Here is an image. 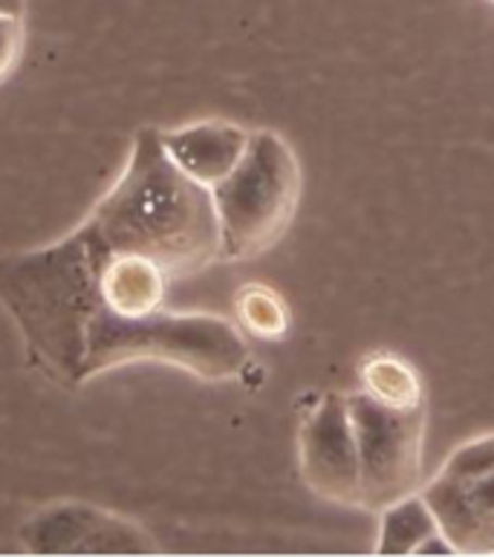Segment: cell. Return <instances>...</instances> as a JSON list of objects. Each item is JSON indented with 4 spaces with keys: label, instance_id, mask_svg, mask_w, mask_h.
I'll use <instances>...</instances> for the list:
<instances>
[{
    "label": "cell",
    "instance_id": "obj_1",
    "mask_svg": "<svg viewBox=\"0 0 494 557\" xmlns=\"http://www.w3.org/2000/svg\"><path fill=\"white\" fill-rule=\"evenodd\" d=\"M165 269L99 232L90 216L50 246L0 258V304L26 356L61 387L131 364L162 361L206 382L246 373L249 344L232 321L168 312Z\"/></svg>",
    "mask_w": 494,
    "mask_h": 557
},
{
    "label": "cell",
    "instance_id": "obj_2",
    "mask_svg": "<svg viewBox=\"0 0 494 557\" xmlns=\"http://www.w3.org/2000/svg\"><path fill=\"white\" fill-rule=\"evenodd\" d=\"M87 216L110 240L157 260L171 281L223 260L211 188L168 157L157 127L134 136L122 174Z\"/></svg>",
    "mask_w": 494,
    "mask_h": 557
},
{
    "label": "cell",
    "instance_id": "obj_3",
    "mask_svg": "<svg viewBox=\"0 0 494 557\" xmlns=\"http://www.w3.org/2000/svg\"><path fill=\"white\" fill-rule=\"evenodd\" d=\"M220 220L223 260H251L269 251L301 200V165L293 145L275 131H251L235 171L211 188Z\"/></svg>",
    "mask_w": 494,
    "mask_h": 557
},
{
    "label": "cell",
    "instance_id": "obj_4",
    "mask_svg": "<svg viewBox=\"0 0 494 557\" xmlns=\"http://www.w3.org/2000/svg\"><path fill=\"white\" fill-rule=\"evenodd\" d=\"M347 405L359 445L361 508L379 515L422 488L425 405L394 408L365 391L347 393Z\"/></svg>",
    "mask_w": 494,
    "mask_h": 557
},
{
    "label": "cell",
    "instance_id": "obj_5",
    "mask_svg": "<svg viewBox=\"0 0 494 557\" xmlns=\"http://www.w3.org/2000/svg\"><path fill=\"white\" fill-rule=\"evenodd\" d=\"M419 491L457 555H494V433L454 448Z\"/></svg>",
    "mask_w": 494,
    "mask_h": 557
},
{
    "label": "cell",
    "instance_id": "obj_6",
    "mask_svg": "<svg viewBox=\"0 0 494 557\" xmlns=\"http://www.w3.org/2000/svg\"><path fill=\"white\" fill-rule=\"evenodd\" d=\"M304 483L335 506L361 508V466L347 393H328L298 433Z\"/></svg>",
    "mask_w": 494,
    "mask_h": 557
},
{
    "label": "cell",
    "instance_id": "obj_7",
    "mask_svg": "<svg viewBox=\"0 0 494 557\" xmlns=\"http://www.w3.org/2000/svg\"><path fill=\"white\" fill-rule=\"evenodd\" d=\"M21 537L33 552H151V543L136 525L125 523L99 508L52 506L35 515L21 529Z\"/></svg>",
    "mask_w": 494,
    "mask_h": 557
},
{
    "label": "cell",
    "instance_id": "obj_8",
    "mask_svg": "<svg viewBox=\"0 0 494 557\" xmlns=\"http://www.w3.org/2000/svg\"><path fill=\"white\" fill-rule=\"evenodd\" d=\"M168 157L183 168L185 174L206 188H214L226 180L249 148L251 131L232 122H197V125L160 131Z\"/></svg>",
    "mask_w": 494,
    "mask_h": 557
},
{
    "label": "cell",
    "instance_id": "obj_9",
    "mask_svg": "<svg viewBox=\"0 0 494 557\" xmlns=\"http://www.w3.org/2000/svg\"><path fill=\"white\" fill-rule=\"evenodd\" d=\"M379 517H382V525H379L376 555H417L428 537L443 532L422 491L396 499L385 511H379Z\"/></svg>",
    "mask_w": 494,
    "mask_h": 557
},
{
    "label": "cell",
    "instance_id": "obj_10",
    "mask_svg": "<svg viewBox=\"0 0 494 557\" xmlns=\"http://www.w3.org/2000/svg\"><path fill=\"white\" fill-rule=\"evenodd\" d=\"M361 391L394 408H417L422 401V382L408 361L387 352L370 356L361 364Z\"/></svg>",
    "mask_w": 494,
    "mask_h": 557
},
{
    "label": "cell",
    "instance_id": "obj_11",
    "mask_svg": "<svg viewBox=\"0 0 494 557\" xmlns=\"http://www.w3.org/2000/svg\"><path fill=\"white\" fill-rule=\"evenodd\" d=\"M237 318L246 333L267 338V342H277L284 338L289 330V309H286L284 298L269 286L260 283H249L237 292Z\"/></svg>",
    "mask_w": 494,
    "mask_h": 557
},
{
    "label": "cell",
    "instance_id": "obj_12",
    "mask_svg": "<svg viewBox=\"0 0 494 557\" xmlns=\"http://www.w3.org/2000/svg\"><path fill=\"white\" fill-rule=\"evenodd\" d=\"M24 55V17L0 15V84L15 73Z\"/></svg>",
    "mask_w": 494,
    "mask_h": 557
},
{
    "label": "cell",
    "instance_id": "obj_13",
    "mask_svg": "<svg viewBox=\"0 0 494 557\" xmlns=\"http://www.w3.org/2000/svg\"><path fill=\"white\" fill-rule=\"evenodd\" d=\"M26 0H0V15H17L24 17Z\"/></svg>",
    "mask_w": 494,
    "mask_h": 557
}]
</instances>
